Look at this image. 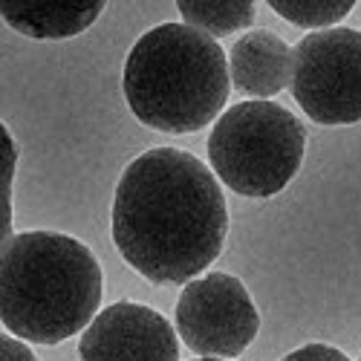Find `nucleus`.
Instances as JSON below:
<instances>
[{"label":"nucleus","instance_id":"obj_1","mask_svg":"<svg viewBox=\"0 0 361 361\" xmlns=\"http://www.w3.org/2000/svg\"><path fill=\"white\" fill-rule=\"evenodd\" d=\"M228 234L217 176L194 154L154 147L116 185L113 243L150 283H191L212 266Z\"/></svg>","mask_w":361,"mask_h":361},{"label":"nucleus","instance_id":"obj_2","mask_svg":"<svg viewBox=\"0 0 361 361\" xmlns=\"http://www.w3.org/2000/svg\"><path fill=\"white\" fill-rule=\"evenodd\" d=\"M102 266L81 240L20 231L0 246V321L29 344H61L93 324L102 304Z\"/></svg>","mask_w":361,"mask_h":361},{"label":"nucleus","instance_id":"obj_3","mask_svg":"<svg viewBox=\"0 0 361 361\" xmlns=\"http://www.w3.org/2000/svg\"><path fill=\"white\" fill-rule=\"evenodd\" d=\"M231 87L223 47L188 23L154 26L133 44L122 90L130 113L162 133H197L226 107Z\"/></svg>","mask_w":361,"mask_h":361},{"label":"nucleus","instance_id":"obj_4","mask_svg":"<svg viewBox=\"0 0 361 361\" xmlns=\"http://www.w3.org/2000/svg\"><path fill=\"white\" fill-rule=\"evenodd\" d=\"M307 130L275 102H240L228 107L208 136L214 173L240 197L281 194L304 162Z\"/></svg>","mask_w":361,"mask_h":361},{"label":"nucleus","instance_id":"obj_5","mask_svg":"<svg viewBox=\"0 0 361 361\" xmlns=\"http://www.w3.org/2000/svg\"><path fill=\"white\" fill-rule=\"evenodd\" d=\"M292 96L318 125L361 122V32H310L292 47Z\"/></svg>","mask_w":361,"mask_h":361},{"label":"nucleus","instance_id":"obj_6","mask_svg":"<svg viewBox=\"0 0 361 361\" xmlns=\"http://www.w3.org/2000/svg\"><path fill=\"white\" fill-rule=\"evenodd\" d=\"M257 329L260 315L249 289L228 272L185 283L176 300V333L202 358H237Z\"/></svg>","mask_w":361,"mask_h":361},{"label":"nucleus","instance_id":"obj_7","mask_svg":"<svg viewBox=\"0 0 361 361\" xmlns=\"http://www.w3.org/2000/svg\"><path fill=\"white\" fill-rule=\"evenodd\" d=\"M81 361H179L173 326L157 310L118 300L84 329Z\"/></svg>","mask_w":361,"mask_h":361},{"label":"nucleus","instance_id":"obj_8","mask_svg":"<svg viewBox=\"0 0 361 361\" xmlns=\"http://www.w3.org/2000/svg\"><path fill=\"white\" fill-rule=\"evenodd\" d=\"M228 73L237 93L266 102L292 84V47L269 29H252L231 47Z\"/></svg>","mask_w":361,"mask_h":361},{"label":"nucleus","instance_id":"obj_9","mask_svg":"<svg viewBox=\"0 0 361 361\" xmlns=\"http://www.w3.org/2000/svg\"><path fill=\"white\" fill-rule=\"evenodd\" d=\"M104 12V0L96 4H4V18L15 32L35 41H61L81 35Z\"/></svg>","mask_w":361,"mask_h":361},{"label":"nucleus","instance_id":"obj_10","mask_svg":"<svg viewBox=\"0 0 361 361\" xmlns=\"http://www.w3.org/2000/svg\"><path fill=\"white\" fill-rule=\"evenodd\" d=\"M176 9L188 26L212 35L214 41L255 23L252 0H176Z\"/></svg>","mask_w":361,"mask_h":361},{"label":"nucleus","instance_id":"obj_11","mask_svg":"<svg viewBox=\"0 0 361 361\" xmlns=\"http://www.w3.org/2000/svg\"><path fill=\"white\" fill-rule=\"evenodd\" d=\"M275 15H281L283 20L304 26V29H333V23H341L355 0H269Z\"/></svg>","mask_w":361,"mask_h":361},{"label":"nucleus","instance_id":"obj_12","mask_svg":"<svg viewBox=\"0 0 361 361\" xmlns=\"http://www.w3.org/2000/svg\"><path fill=\"white\" fill-rule=\"evenodd\" d=\"M281 361H353V358L329 344H307V347H298Z\"/></svg>","mask_w":361,"mask_h":361},{"label":"nucleus","instance_id":"obj_13","mask_svg":"<svg viewBox=\"0 0 361 361\" xmlns=\"http://www.w3.org/2000/svg\"><path fill=\"white\" fill-rule=\"evenodd\" d=\"M0 358L4 361H38L35 353L29 350L20 338H15L12 333H6L4 338H0Z\"/></svg>","mask_w":361,"mask_h":361},{"label":"nucleus","instance_id":"obj_14","mask_svg":"<svg viewBox=\"0 0 361 361\" xmlns=\"http://www.w3.org/2000/svg\"><path fill=\"white\" fill-rule=\"evenodd\" d=\"M194 361H226V358H194Z\"/></svg>","mask_w":361,"mask_h":361}]
</instances>
